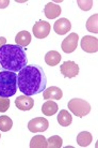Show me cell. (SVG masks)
Instances as JSON below:
<instances>
[{
    "instance_id": "ba28073f",
    "label": "cell",
    "mask_w": 98,
    "mask_h": 148,
    "mask_svg": "<svg viewBox=\"0 0 98 148\" xmlns=\"http://www.w3.org/2000/svg\"><path fill=\"white\" fill-rule=\"evenodd\" d=\"M78 40H79V36L75 32L68 34V37H66L63 42H62V51L64 53H73L78 46Z\"/></svg>"
},
{
    "instance_id": "44dd1931",
    "label": "cell",
    "mask_w": 98,
    "mask_h": 148,
    "mask_svg": "<svg viewBox=\"0 0 98 148\" xmlns=\"http://www.w3.org/2000/svg\"><path fill=\"white\" fill-rule=\"evenodd\" d=\"M13 126V120L9 116H0V131L2 132H7L9 130H11Z\"/></svg>"
},
{
    "instance_id": "7a4b0ae2",
    "label": "cell",
    "mask_w": 98,
    "mask_h": 148,
    "mask_svg": "<svg viewBox=\"0 0 98 148\" xmlns=\"http://www.w3.org/2000/svg\"><path fill=\"white\" fill-rule=\"evenodd\" d=\"M28 63L25 49L17 44H4L0 48V69L19 72Z\"/></svg>"
},
{
    "instance_id": "d4e9b609",
    "label": "cell",
    "mask_w": 98,
    "mask_h": 148,
    "mask_svg": "<svg viewBox=\"0 0 98 148\" xmlns=\"http://www.w3.org/2000/svg\"><path fill=\"white\" fill-rule=\"evenodd\" d=\"M4 44H7V39L3 37H0V48L2 47Z\"/></svg>"
},
{
    "instance_id": "30bf717a",
    "label": "cell",
    "mask_w": 98,
    "mask_h": 148,
    "mask_svg": "<svg viewBox=\"0 0 98 148\" xmlns=\"http://www.w3.org/2000/svg\"><path fill=\"white\" fill-rule=\"evenodd\" d=\"M15 105L20 111H30L34 106V100L29 96H19L15 100Z\"/></svg>"
},
{
    "instance_id": "3957f363",
    "label": "cell",
    "mask_w": 98,
    "mask_h": 148,
    "mask_svg": "<svg viewBox=\"0 0 98 148\" xmlns=\"http://www.w3.org/2000/svg\"><path fill=\"white\" fill-rule=\"evenodd\" d=\"M17 91V74L12 71H0V97L10 98Z\"/></svg>"
},
{
    "instance_id": "7c38bea8",
    "label": "cell",
    "mask_w": 98,
    "mask_h": 148,
    "mask_svg": "<svg viewBox=\"0 0 98 148\" xmlns=\"http://www.w3.org/2000/svg\"><path fill=\"white\" fill-rule=\"evenodd\" d=\"M61 7L58 5L55 2H48L46 5H45V9H44V13H45V16L49 19H53L57 18L58 16H60L61 14Z\"/></svg>"
},
{
    "instance_id": "d6986e66",
    "label": "cell",
    "mask_w": 98,
    "mask_h": 148,
    "mask_svg": "<svg viewBox=\"0 0 98 148\" xmlns=\"http://www.w3.org/2000/svg\"><path fill=\"white\" fill-rule=\"evenodd\" d=\"M58 122L62 127H68L73 122V117L66 110H62L58 115Z\"/></svg>"
},
{
    "instance_id": "2e32d148",
    "label": "cell",
    "mask_w": 98,
    "mask_h": 148,
    "mask_svg": "<svg viewBox=\"0 0 98 148\" xmlns=\"http://www.w3.org/2000/svg\"><path fill=\"white\" fill-rule=\"evenodd\" d=\"M92 140H93V136L87 131H82L77 135V144L81 147H87L92 143Z\"/></svg>"
},
{
    "instance_id": "8992f818",
    "label": "cell",
    "mask_w": 98,
    "mask_h": 148,
    "mask_svg": "<svg viewBox=\"0 0 98 148\" xmlns=\"http://www.w3.org/2000/svg\"><path fill=\"white\" fill-rule=\"evenodd\" d=\"M60 71L64 77L73 78L79 74V66L75 61L68 60L62 63V66L60 67Z\"/></svg>"
},
{
    "instance_id": "484cf974",
    "label": "cell",
    "mask_w": 98,
    "mask_h": 148,
    "mask_svg": "<svg viewBox=\"0 0 98 148\" xmlns=\"http://www.w3.org/2000/svg\"><path fill=\"white\" fill-rule=\"evenodd\" d=\"M9 1H0V8L1 9H3V8H7V5H9Z\"/></svg>"
},
{
    "instance_id": "7402d4cb",
    "label": "cell",
    "mask_w": 98,
    "mask_h": 148,
    "mask_svg": "<svg viewBox=\"0 0 98 148\" xmlns=\"http://www.w3.org/2000/svg\"><path fill=\"white\" fill-rule=\"evenodd\" d=\"M48 143V147L49 148H60L62 147V138L59 135H53V136H50L47 140Z\"/></svg>"
},
{
    "instance_id": "603a6c76",
    "label": "cell",
    "mask_w": 98,
    "mask_h": 148,
    "mask_svg": "<svg viewBox=\"0 0 98 148\" xmlns=\"http://www.w3.org/2000/svg\"><path fill=\"white\" fill-rule=\"evenodd\" d=\"M77 4L79 5V8L83 11H89L92 9V5H93V1L92 0H87V1H82V0H78L77 1Z\"/></svg>"
},
{
    "instance_id": "52a82bcc",
    "label": "cell",
    "mask_w": 98,
    "mask_h": 148,
    "mask_svg": "<svg viewBox=\"0 0 98 148\" xmlns=\"http://www.w3.org/2000/svg\"><path fill=\"white\" fill-rule=\"evenodd\" d=\"M50 24L45 21H39L34 24L32 28L33 34L37 39H45L48 37V34L50 32Z\"/></svg>"
},
{
    "instance_id": "4316f807",
    "label": "cell",
    "mask_w": 98,
    "mask_h": 148,
    "mask_svg": "<svg viewBox=\"0 0 98 148\" xmlns=\"http://www.w3.org/2000/svg\"><path fill=\"white\" fill-rule=\"evenodd\" d=\"M0 137H1V134H0Z\"/></svg>"
},
{
    "instance_id": "277c9868",
    "label": "cell",
    "mask_w": 98,
    "mask_h": 148,
    "mask_svg": "<svg viewBox=\"0 0 98 148\" xmlns=\"http://www.w3.org/2000/svg\"><path fill=\"white\" fill-rule=\"evenodd\" d=\"M67 106H68L69 111L74 113L78 117H84V116H87L91 112V105H90V103L85 100L79 99V98L72 99L68 102Z\"/></svg>"
},
{
    "instance_id": "5bb4252c",
    "label": "cell",
    "mask_w": 98,
    "mask_h": 148,
    "mask_svg": "<svg viewBox=\"0 0 98 148\" xmlns=\"http://www.w3.org/2000/svg\"><path fill=\"white\" fill-rule=\"evenodd\" d=\"M15 42H16V44L20 46V47H26V46H28L30 44V42H31V34L28 32V31H26V30H22L20 32L16 34V37H15Z\"/></svg>"
},
{
    "instance_id": "ac0fdd59",
    "label": "cell",
    "mask_w": 98,
    "mask_h": 148,
    "mask_svg": "<svg viewBox=\"0 0 98 148\" xmlns=\"http://www.w3.org/2000/svg\"><path fill=\"white\" fill-rule=\"evenodd\" d=\"M30 147L31 148H47L48 143L47 140L44 135H35L30 141Z\"/></svg>"
},
{
    "instance_id": "4fadbf2b",
    "label": "cell",
    "mask_w": 98,
    "mask_h": 148,
    "mask_svg": "<svg viewBox=\"0 0 98 148\" xmlns=\"http://www.w3.org/2000/svg\"><path fill=\"white\" fill-rule=\"evenodd\" d=\"M63 97V91L57 86H51L43 91L44 100H60Z\"/></svg>"
},
{
    "instance_id": "ffe728a7",
    "label": "cell",
    "mask_w": 98,
    "mask_h": 148,
    "mask_svg": "<svg viewBox=\"0 0 98 148\" xmlns=\"http://www.w3.org/2000/svg\"><path fill=\"white\" fill-rule=\"evenodd\" d=\"M87 29L90 32L98 34V14L92 15L87 22Z\"/></svg>"
},
{
    "instance_id": "8fae6325",
    "label": "cell",
    "mask_w": 98,
    "mask_h": 148,
    "mask_svg": "<svg viewBox=\"0 0 98 148\" xmlns=\"http://www.w3.org/2000/svg\"><path fill=\"white\" fill-rule=\"evenodd\" d=\"M70 29H72V24L67 18L58 19L53 25V30L55 31V34L60 36L66 34L68 31H70Z\"/></svg>"
},
{
    "instance_id": "9c48e42d",
    "label": "cell",
    "mask_w": 98,
    "mask_h": 148,
    "mask_svg": "<svg viewBox=\"0 0 98 148\" xmlns=\"http://www.w3.org/2000/svg\"><path fill=\"white\" fill-rule=\"evenodd\" d=\"M81 48L87 53H96L98 51V39L92 36H84L80 42Z\"/></svg>"
},
{
    "instance_id": "5b68a950",
    "label": "cell",
    "mask_w": 98,
    "mask_h": 148,
    "mask_svg": "<svg viewBox=\"0 0 98 148\" xmlns=\"http://www.w3.org/2000/svg\"><path fill=\"white\" fill-rule=\"evenodd\" d=\"M49 127V122L44 117H36V118L31 119L28 122V129L32 133H37V132H44L46 131Z\"/></svg>"
},
{
    "instance_id": "e0dca14e",
    "label": "cell",
    "mask_w": 98,
    "mask_h": 148,
    "mask_svg": "<svg viewBox=\"0 0 98 148\" xmlns=\"http://www.w3.org/2000/svg\"><path fill=\"white\" fill-rule=\"evenodd\" d=\"M58 110H59L58 104L50 100L46 101L43 104V106H42V112H43V114L45 116H52V115H55L58 112Z\"/></svg>"
},
{
    "instance_id": "9a60e30c",
    "label": "cell",
    "mask_w": 98,
    "mask_h": 148,
    "mask_svg": "<svg viewBox=\"0 0 98 148\" xmlns=\"http://www.w3.org/2000/svg\"><path fill=\"white\" fill-rule=\"evenodd\" d=\"M62 56L60 55V53L57 51H50L45 55V62L47 63L50 67H55L57 64L60 63L61 61Z\"/></svg>"
},
{
    "instance_id": "cb8c5ba5",
    "label": "cell",
    "mask_w": 98,
    "mask_h": 148,
    "mask_svg": "<svg viewBox=\"0 0 98 148\" xmlns=\"http://www.w3.org/2000/svg\"><path fill=\"white\" fill-rule=\"evenodd\" d=\"M10 108V100L9 98H3L0 97V113H4L7 112Z\"/></svg>"
},
{
    "instance_id": "6da1fadb",
    "label": "cell",
    "mask_w": 98,
    "mask_h": 148,
    "mask_svg": "<svg viewBox=\"0 0 98 148\" xmlns=\"http://www.w3.org/2000/svg\"><path fill=\"white\" fill-rule=\"evenodd\" d=\"M47 77L43 68L36 64L26 66L18 72L17 86L25 96H33L43 92L46 89Z\"/></svg>"
}]
</instances>
